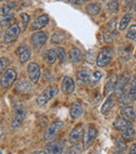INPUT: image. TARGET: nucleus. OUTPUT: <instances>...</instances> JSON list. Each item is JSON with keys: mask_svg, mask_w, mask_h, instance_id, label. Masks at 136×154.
Segmentation results:
<instances>
[{"mask_svg": "<svg viewBox=\"0 0 136 154\" xmlns=\"http://www.w3.org/2000/svg\"><path fill=\"white\" fill-rule=\"evenodd\" d=\"M114 56V49L112 47H104L100 51L96 57V64L100 67H105L111 63Z\"/></svg>", "mask_w": 136, "mask_h": 154, "instance_id": "obj_1", "label": "nucleus"}, {"mask_svg": "<svg viewBox=\"0 0 136 154\" xmlns=\"http://www.w3.org/2000/svg\"><path fill=\"white\" fill-rule=\"evenodd\" d=\"M57 93H58L57 86L56 85L55 86H48V87L45 88V89L38 95L37 101H36L37 104H38L39 106L45 105V104L48 103L51 99H53V97L57 95Z\"/></svg>", "mask_w": 136, "mask_h": 154, "instance_id": "obj_2", "label": "nucleus"}, {"mask_svg": "<svg viewBox=\"0 0 136 154\" xmlns=\"http://www.w3.org/2000/svg\"><path fill=\"white\" fill-rule=\"evenodd\" d=\"M17 79V72L15 69L10 68L6 69L3 73L1 75V80H0V83H1L2 88H10L11 86L14 84V82Z\"/></svg>", "mask_w": 136, "mask_h": 154, "instance_id": "obj_3", "label": "nucleus"}, {"mask_svg": "<svg viewBox=\"0 0 136 154\" xmlns=\"http://www.w3.org/2000/svg\"><path fill=\"white\" fill-rule=\"evenodd\" d=\"M25 112H26V110L22 105H19L15 108V114L12 119V123H11L13 128H18L22 125L25 119Z\"/></svg>", "mask_w": 136, "mask_h": 154, "instance_id": "obj_4", "label": "nucleus"}, {"mask_svg": "<svg viewBox=\"0 0 136 154\" xmlns=\"http://www.w3.org/2000/svg\"><path fill=\"white\" fill-rule=\"evenodd\" d=\"M64 148V143L60 140H51L45 147L46 154H62Z\"/></svg>", "mask_w": 136, "mask_h": 154, "instance_id": "obj_5", "label": "nucleus"}, {"mask_svg": "<svg viewBox=\"0 0 136 154\" xmlns=\"http://www.w3.org/2000/svg\"><path fill=\"white\" fill-rule=\"evenodd\" d=\"M62 127H63V122H61V121H57V122L50 124L44 132V140H51L62 129Z\"/></svg>", "mask_w": 136, "mask_h": 154, "instance_id": "obj_6", "label": "nucleus"}, {"mask_svg": "<svg viewBox=\"0 0 136 154\" xmlns=\"http://www.w3.org/2000/svg\"><path fill=\"white\" fill-rule=\"evenodd\" d=\"M27 73H29V79H31V81L33 83H38L41 77L40 66L35 62L29 63V66H27Z\"/></svg>", "mask_w": 136, "mask_h": 154, "instance_id": "obj_7", "label": "nucleus"}, {"mask_svg": "<svg viewBox=\"0 0 136 154\" xmlns=\"http://www.w3.org/2000/svg\"><path fill=\"white\" fill-rule=\"evenodd\" d=\"M19 32H20V27L17 23L11 24L5 31V35H4V42L11 43L18 37Z\"/></svg>", "mask_w": 136, "mask_h": 154, "instance_id": "obj_8", "label": "nucleus"}, {"mask_svg": "<svg viewBox=\"0 0 136 154\" xmlns=\"http://www.w3.org/2000/svg\"><path fill=\"white\" fill-rule=\"evenodd\" d=\"M32 44L35 48H40L41 46L46 43L47 41V34L44 32H36L32 35Z\"/></svg>", "mask_w": 136, "mask_h": 154, "instance_id": "obj_9", "label": "nucleus"}, {"mask_svg": "<svg viewBox=\"0 0 136 154\" xmlns=\"http://www.w3.org/2000/svg\"><path fill=\"white\" fill-rule=\"evenodd\" d=\"M96 135H98V129L93 125H89L87 132L84 136V148L87 149L88 147H90V145L95 140Z\"/></svg>", "mask_w": 136, "mask_h": 154, "instance_id": "obj_10", "label": "nucleus"}, {"mask_svg": "<svg viewBox=\"0 0 136 154\" xmlns=\"http://www.w3.org/2000/svg\"><path fill=\"white\" fill-rule=\"evenodd\" d=\"M13 17H14V15H13V13H12V6L8 5V4L2 6L1 8V27L5 26L8 22H11V21L13 20Z\"/></svg>", "mask_w": 136, "mask_h": 154, "instance_id": "obj_11", "label": "nucleus"}, {"mask_svg": "<svg viewBox=\"0 0 136 154\" xmlns=\"http://www.w3.org/2000/svg\"><path fill=\"white\" fill-rule=\"evenodd\" d=\"M17 56H18L19 61L21 63H26L29 60V58H31L32 51H31V49L29 48L27 45L22 44L17 49Z\"/></svg>", "mask_w": 136, "mask_h": 154, "instance_id": "obj_12", "label": "nucleus"}, {"mask_svg": "<svg viewBox=\"0 0 136 154\" xmlns=\"http://www.w3.org/2000/svg\"><path fill=\"white\" fill-rule=\"evenodd\" d=\"M113 127L114 129L118 130V131H122V130L124 131V130L132 127V122L130 120H127V119L122 118V116H119V118H117L114 121Z\"/></svg>", "mask_w": 136, "mask_h": 154, "instance_id": "obj_13", "label": "nucleus"}, {"mask_svg": "<svg viewBox=\"0 0 136 154\" xmlns=\"http://www.w3.org/2000/svg\"><path fill=\"white\" fill-rule=\"evenodd\" d=\"M91 70H90L88 67L86 66H83L79 69L77 73V80H79L80 83H88L90 79V75H91Z\"/></svg>", "mask_w": 136, "mask_h": 154, "instance_id": "obj_14", "label": "nucleus"}, {"mask_svg": "<svg viewBox=\"0 0 136 154\" xmlns=\"http://www.w3.org/2000/svg\"><path fill=\"white\" fill-rule=\"evenodd\" d=\"M83 133H84V130H83V125L79 124L77 125L72 130H71L70 134H69V140L71 143H77L80 138L83 136Z\"/></svg>", "mask_w": 136, "mask_h": 154, "instance_id": "obj_15", "label": "nucleus"}, {"mask_svg": "<svg viewBox=\"0 0 136 154\" xmlns=\"http://www.w3.org/2000/svg\"><path fill=\"white\" fill-rule=\"evenodd\" d=\"M75 88V84L74 81L72 80V78L70 77H65L63 79V82H62V90L63 92L67 93V94H71L73 91H74Z\"/></svg>", "mask_w": 136, "mask_h": 154, "instance_id": "obj_16", "label": "nucleus"}, {"mask_svg": "<svg viewBox=\"0 0 136 154\" xmlns=\"http://www.w3.org/2000/svg\"><path fill=\"white\" fill-rule=\"evenodd\" d=\"M48 21H49V17L47 16V15H41L40 17H38L33 22V24H32V29H33V31L41 29L42 27H44L45 25L48 23Z\"/></svg>", "mask_w": 136, "mask_h": 154, "instance_id": "obj_17", "label": "nucleus"}, {"mask_svg": "<svg viewBox=\"0 0 136 154\" xmlns=\"http://www.w3.org/2000/svg\"><path fill=\"white\" fill-rule=\"evenodd\" d=\"M70 116L73 120H77L83 114V106L80 102H74L70 108Z\"/></svg>", "mask_w": 136, "mask_h": 154, "instance_id": "obj_18", "label": "nucleus"}, {"mask_svg": "<svg viewBox=\"0 0 136 154\" xmlns=\"http://www.w3.org/2000/svg\"><path fill=\"white\" fill-rule=\"evenodd\" d=\"M117 75H113L109 80L108 82L106 83L105 85V89H104V95H108L114 88H116V85H117Z\"/></svg>", "mask_w": 136, "mask_h": 154, "instance_id": "obj_19", "label": "nucleus"}, {"mask_svg": "<svg viewBox=\"0 0 136 154\" xmlns=\"http://www.w3.org/2000/svg\"><path fill=\"white\" fill-rule=\"evenodd\" d=\"M118 54H119V57L122 60L127 61L131 58L132 55V45H124L118 49Z\"/></svg>", "mask_w": 136, "mask_h": 154, "instance_id": "obj_20", "label": "nucleus"}, {"mask_svg": "<svg viewBox=\"0 0 136 154\" xmlns=\"http://www.w3.org/2000/svg\"><path fill=\"white\" fill-rule=\"evenodd\" d=\"M101 8H102V6H101V4L98 2H92V3H89L87 5L86 12L90 16H96L101 12Z\"/></svg>", "mask_w": 136, "mask_h": 154, "instance_id": "obj_21", "label": "nucleus"}, {"mask_svg": "<svg viewBox=\"0 0 136 154\" xmlns=\"http://www.w3.org/2000/svg\"><path fill=\"white\" fill-rule=\"evenodd\" d=\"M120 116L127 120H131L135 116V108L133 106H126L120 110Z\"/></svg>", "mask_w": 136, "mask_h": 154, "instance_id": "obj_22", "label": "nucleus"}, {"mask_svg": "<svg viewBox=\"0 0 136 154\" xmlns=\"http://www.w3.org/2000/svg\"><path fill=\"white\" fill-rule=\"evenodd\" d=\"M113 106H114V97L113 95H109L107 97V100L105 101V103H104V105L102 106L101 111H102L103 114H106L113 108Z\"/></svg>", "mask_w": 136, "mask_h": 154, "instance_id": "obj_23", "label": "nucleus"}, {"mask_svg": "<svg viewBox=\"0 0 136 154\" xmlns=\"http://www.w3.org/2000/svg\"><path fill=\"white\" fill-rule=\"evenodd\" d=\"M69 58L73 63L80 62V60L82 59V51H80L77 47H72V48L69 51Z\"/></svg>", "mask_w": 136, "mask_h": 154, "instance_id": "obj_24", "label": "nucleus"}, {"mask_svg": "<svg viewBox=\"0 0 136 154\" xmlns=\"http://www.w3.org/2000/svg\"><path fill=\"white\" fill-rule=\"evenodd\" d=\"M58 59V54L57 49H48L45 53V60L49 63V64H55Z\"/></svg>", "mask_w": 136, "mask_h": 154, "instance_id": "obj_25", "label": "nucleus"}, {"mask_svg": "<svg viewBox=\"0 0 136 154\" xmlns=\"http://www.w3.org/2000/svg\"><path fill=\"white\" fill-rule=\"evenodd\" d=\"M31 89H32V86L27 81H20L19 83H17V85H16V90L21 93L29 92V91H31Z\"/></svg>", "mask_w": 136, "mask_h": 154, "instance_id": "obj_26", "label": "nucleus"}, {"mask_svg": "<svg viewBox=\"0 0 136 154\" xmlns=\"http://www.w3.org/2000/svg\"><path fill=\"white\" fill-rule=\"evenodd\" d=\"M102 71L101 70H96V71H93V72L91 73V75H90V79L89 81H88V83H89L90 86H95L96 84L100 82V80L102 79Z\"/></svg>", "mask_w": 136, "mask_h": 154, "instance_id": "obj_27", "label": "nucleus"}, {"mask_svg": "<svg viewBox=\"0 0 136 154\" xmlns=\"http://www.w3.org/2000/svg\"><path fill=\"white\" fill-rule=\"evenodd\" d=\"M128 100L129 102H133L136 100V78L130 83V88L128 92Z\"/></svg>", "mask_w": 136, "mask_h": 154, "instance_id": "obj_28", "label": "nucleus"}, {"mask_svg": "<svg viewBox=\"0 0 136 154\" xmlns=\"http://www.w3.org/2000/svg\"><path fill=\"white\" fill-rule=\"evenodd\" d=\"M122 140H131L134 138L135 136V130L133 129L132 127L128 128V129L124 130L122 133Z\"/></svg>", "mask_w": 136, "mask_h": 154, "instance_id": "obj_29", "label": "nucleus"}, {"mask_svg": "<svg viewBox=\"0 0 136 154\" xmlns=\"http://www.w3.org/2000/svg\"><path fill=\"white\" fill-rule=\"evenodd\" d=\"M131 19H132V16L129 14L125 15V16L122 17V20H120V23H119V31H125V29H127V26H128Z\"/></svg>", "mask_w": 136, "mask_h": 154, "instance_id": "obj_30", "label": "nucleus"}, {"mask_svg": "<svg viewBox=\"0 0 136 154\" xmlns=\"http://www.w3.org/2000/svg\"><path fill=\"white\" fill-rule=\"evenodd\" d=\"M64 40V32H56L51 36V42L53 43H61Z\"/></svg>", "mask_w": 136, "mask_h": 154, "instance_id": "obj_31", "label": "nucleus"}, {"mask_svg": "<svg viewBox=\"0 0 136 154\" xmlns=\"http://www.w3.org/2000/svg\"><path fill=\"white\" fill-rule=\"evenodd\" d=\"M127 38L129 40H132L136 42V24H133L130 26V29L127 32Z\"/></svg>", "mask_w": 136, "mask_h": 154, "instance_id": "obj_32", "label": "nucleus"}, {"mask_svg": "<svg viewBox=\"0 0 136 154\" xmlns=\"http://www.w3.org/2000/svg\"><path fill=\"white\" fill-rule=\"evenodd\" d=\"M108 8L112 14H116L119 10V4H118L117 1H110L108 3Z\"/></svg>", "mask_w": 136, "mask_h": 154, "instance_id": "obj_33", "label": "nucleus"}, {"mask_svg": "<svg viewBox=\"0 0 136 154\" xmlns=\"http://www.w3.org/2000/svg\"><path fill=\"white\" fill-rule=\"evenodd\" d=\"M29 19H31V17L29 16V15L26 14V13H23V14H21V21H22V24H23V29H26L27 25H29Z\"/></svg>", "mask_w": 136, "mask_h": 154, "instance_id": "obj_34", "label": "nucleus"}, {"mask_svg": "<svg viewBox=\"0 0 136 154\" xmlns=\"http://www.w3.org/2000/svg\"><path fill=\"white\" fill-rule=\"evenodd\" d=\"M116 147H117V149H118V151H124V150H126V148H127V145H126V143L122 140V138H117L116 140Z\"/></svg>", "mask_w": 136, "mask_h": 154, "instance_id": "obj_35", "label": "nucleus"}, {"mask_svg": "<svg viewBox=\"0 0 136 154\" xmlns=\"http://www.w3.org/2000/svg\"><path fill=\"white\" fill-rule=\"evenodd\" d=\"M0 68H1V70H3V69L6 68V66H8V64H10V61H8V58L5 57H1V60H0Z\"/></svg>", "mask_w": 136, "mask_h": 154, "instance_id": "obj_36", "label": "nucleus"}, {"mask_svg": "<svg viewBox=\"0 0 136 154\" xmlns=\"http://www.w3.org/2000/svg\"><path fill=\"white\" fill-rule=\"evenodd\" d=\"M57 54H58V58L60 59V61L63 62V60L65 59V51H64V49L61 48V47H58Z\"/></svg>", "mask_w": 136, "mask_h": 154, "instance_id": "obj_37", "label": "nucleus"}, {"mask_svg": "<svg viewBox=\"0 0 136 154\" xmlns=\"http://www.w3.org/2000/svg\"><path fill=\"white\" fill-rule=\"evenodd\" d=\"M129 154H136V145H133V146H131L130 152H129Z\"/></svg>", "mask_w": 136, "mask_h": 154, "instance_id": "obj_38", "label": "nucleus"}, {"mask_svg": "<svg viewBox=\"0 0 136 154\" xmlns=\"http://www.w3.org/2000/svg\"><path fill=\"white\" fill-rule=\"evenodd\" d=\"M32 154H46V153H45V151H35V152Z\"/></svg>", "mask_w": 136, "mask_h": 154, "instance_id": "obj_39", "label": "nucleus"}, {"mask_svg": "<svg viewBox=\"0 0 136 154\" xmlns=\"http://www.w3.org/2000/svg\"><path fill=\"white\" fill-rule=\"evenodd\" d=\"M3 136V126H2V124H1V137Z\"/></svg>", "mask_w": 136, "mask_h": 154, "instance_id": "obj_40", "label": "nucleus"}, {"mask_svg": "<svg viewBox=\"0 0 136 154\" xmlns=\"http://www.w3.org/2000/svg\"><path fill=\"white\" fill-rule=\"evenodd\" d=\"M113 154H122V151H116V152H114Z\"/></svg>", "mask_w": 136, "mask_h": 154, "instance_id": "obj_41", "label": "nucleus"}, {"mask_svg": "<svg viewBox=\"0 0 136 154\" xmlns=\"http://www.w3.org/2000/svg\"><path fill=\"white\" fill-rule=\"evenodd\" d=\"M134 11L136 12V2H135V4H134Z\"/></svg>", "mask_w": 136, "mask_h": 154, "instance_id": "obj_42", "label": "nucleus"}, {"mask_svg": "<svg viewBox=\"0 0 136 154\" xmlns=\"http://www.w3.org/2000/svg\"><path fill=\"white\" fill-rule=\"evenodd\" d=\"M135 145H136V140H135Z\"/></svg>", "mask_w": 136, "mask_h": 154, "instance_id": "obj_43", "label": "nucleus"}]
</instances>
